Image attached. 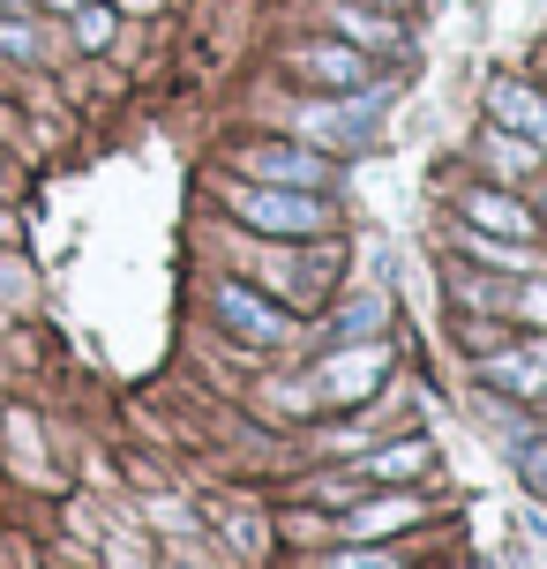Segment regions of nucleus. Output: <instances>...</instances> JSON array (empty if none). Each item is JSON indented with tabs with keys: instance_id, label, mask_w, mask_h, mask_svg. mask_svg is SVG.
<instances>
[{
	"instance_id": "nucleus-7",
	"label": "nucleus",
	"mask_w": 547,
	"mask_h": 569,
	"mask_svg": "<svg viewBox=\"0 0 547 569\" xmlns=\"http://www.w3.org/2000/svg\"><path fill=\"white\" fill-rule=\"evenodd\" d=\"M382 322H390V300H382V292H352L346 308H338V322H330V338L360 345V338H375Z\"/></svg>"
},
{
	"instance_id": "nucleus-14",
	"label": "nucleus",
	"mask_w": 547,
	"mask_h": 569,
	"mask_svg": "<svg viewBox=\"0 0 547 569\" xmlns=\"http://www.w3.org/2000/svg\"><path fill=\"white\" fill-rule=\"evenodd\" d=\"M420 457H428V442H398V450H382V457H375L368 472H412Z\"/></svg>"
},
{
	"instance_id": "nucleus-4",
	"label": "nucleus",
	"mask_w": 547,
	"mask_h": 569,
	"mask_svg": "<svg viewBox=\"0 0 547 569\" xmlns=\"http://www.w3.org/2000/svg\"><path fill=\"white\" fill-rule=\"evenodd\" d=\"M240 166L256 172V180H286V188H330V166H322L316 150H248Z\"/></svg>"
},
{
	"instance_id": "nucleus-11",
	"label": "nucleus",
	"mask_w": 547,
	"mask_h": 569,
	"mask_svg": "<svg viewBox=\"0 0 547 569\" xmlns=\"http://www.w3.org/2000/svg\"><path fill=\"white\" fill-rule=\"evenodd\" d=\"M338 30H346L352 46H390V38H398L390 23H375V16H360V8H338Z\"/></svg>"
},
{
	"instance_id": "nucleus-16",
	"label": "nucleus",
	"mask_w": 547,
	"mask_h": 569,
	"mask_svg": "<svg viewBox=\"0 0 547 569\" xmlns=\"http://www.w3.org/2000/svg\"><path fill=\"white\" fill-rule=\"evenodd\" d=\"M518 465H525V480H533V487H540V495H547V457H533V450H518Z\"/></svg>"
},
{
	"instance_id": "nucleus-3",
	"label": "nucleus",
	"mask_w": 547,
	"mask_h": 569,
	"mask_svg": "<svg viewBox=\"0 0 547 569\" xmlns=\"http://www.w3.org/2000/svg\"><path fill=\"white\" fill-rule=\"evenodd\" d=\"M382 368H390V360H382V345L375 338H360L352 345V352H330V360H322L316 368V398H368L375 382H382Z\"/></svg>"
},
{
	"instance_id": "nucleus-6",
	"label": "nucleus",
	"mask_w": 547,
	"mask_h": 569,
	"mask_svg": "<svg viewBox=\"0 0 547 569\" xmlns=\"http://www.w3.org/2000/svg\"><path fill=\"white\" fill-rule=\"evenodd\" d=\"M488 382H495V390H510V398H540V390H547V345L488 360Z\"/></svg>"
},
{
	"instance_id": "nucleus-1",
	"label": "nucleus",
	"mask_w": 547,
	"mask_h": 569,
	"mask_svg": "<svg viewBox=\"0 0 547 569\" xmlns=\"http://www.w3.org/2000/svg\"><path fill=\"white\" fill-rule=\"evenodd\" d=\"M240 218H248L256 232L308 240V232L330 226V202H316V188H248V196H240Z\"/></svg>"
},
{
	"instance_id": "nucleus-17",
	"label": "nucleus",
	"mask_w": 547,
	"mask_h": 569,
	"mask_svg": "<svg viewBox=\"0 0 547 569\" xmlns=\"http://www.w3.org/2000/svg\"><path fill=\"white\" fill-rule=\"evenodd\" d=\"M330 569H398V562H382V555H338Z\"/></svg>"
},
{
	"instance_id": "nucleus-5",
	"label": "nucleus",
	"mask_w": 547,
	"mask_h": 569,
	"mask_svg": "<svg viewBox=\"0 0 547 569\" xmlns=\"http://www.w3.org/2000/svg\"><path fill=\"white\" fill-rule=\"evenodd\" d=\"M218 315H226L240 338H256V345H278V338H286V315L262 308L256 292H240V284H218Z\"/></svg>"
},
{
	"instance_id": "nucleus-2",
	"label": "nucleus",
	"mask_w": 547,
	"mask_h": 569,
	"mask_svg": "<svg viewBox=\"0 0 547 569\" xmlns=\"http://www.w3.org/2000/svg\"><path fill=\"white\" fill-rule=\"evenodd\" d=\"M382 106H390V90H360V98H346V106H308V113H300V136L338 142V150H368Z\"/></svg>"
},
{
	"instance_id": "nucleus-9",
	"label": "nucleus",
	"mask_w": 547,
	"mask_h": 569,
	"mask_svg": "<svg viewBox=\"0 0 547 569\" xmlns=\"http://www.w3.org/2000/svg\"><path fill=\"white\" fill-rule=\"evenodd\" d=\"M300 68L322 76V83H338V90H360V53H346V46H308Z\"/></svg>"
},
{
	"instance_id": "nucleus-12",
	"label": "nucleus",
	"mask_w": 547,
	"mask_h": 569,
	"mask_svg": "<svg viewBox=\"0 0 547 569\" xmlns=\"http://www.w3.org/2000/svg\"><path fill=\"white\" fill-rule=\"evenodd\" d=\"M473 256H488V262H503V270H547L533 248H495V232H473Z\"/></svg>"
},
{
	"instance_id": "nucleus-13",
	"label": "nucleus",
	"mask_w": 547,
	"mask_h": 569,
	"mask_svg": "<svg viewBox=\"0 0 547 569\" xmlns=\"http://www.w3.org/2000/svg\"><path fill=\"white\" fill-rule=\"evenodd\" d=\"M412 517H420L412 502H382V510H360V517H352V532H375V525H412Z\"/></svg>"
},
{
	"instance_id": "nucleus-15",
	"label": "nucleus",
	"mask_w": 547,
	"mask_h": 569,
	"mask_svg": "<svg viewBox=\"0 0 547 569\" xmlns=\"http://www.w3.org/2000/svg\"><path fill=\"white\" fill-rule=\"evenodd\" d=\"M113 38V16L106 8H83V46H106Z\"/></svg>"
},
{
	"instance_id": "nucleus-8",
	"label": "nucleus",
	"mask_w": 547,
	"mask_h": 569,
	"mask_svg": "<svg viewBox=\"0 0 547 569\" xmlns=\"http://www.w3.org/2000/svg\"><path fill=\"white\" fill-rule=\"evenodd\" d=\"M495 113L510 120V128H525L533 142H547V106H540L525 83H495Z\"/></svg>"
},
{
	"instance_id": "nucleus-18",
	"label": "nucleus",
	"mask_w": 547,
	"mask_h": 569,
	"mask_svg": "<svg viewBox=\"0 0 547 569\" xmlns=\"http://www.w3.org/2000/svg\"><path fill=\"white\" fill-rule=\"evenodd\" d=\"M518 308H525V315H540V322H547V284H533V292H518Z\"/></svg>"
},
{
	"instance_id": "nucleus-10",
	"label": "nucleus",
	"mask_w": 547,
	"mask_h": 569,
	"mask_svg": "<svg viewBox=\"0 0 547 569\" xmlns=\"http://www.w3.org/2000/svg\"><path fill=\"white\" fill-rule=\"evenodd\" d=\"M465 210H473V226H480V232H525V218H518L503 196H473Z\"/></svg>"
}]
</instances>
